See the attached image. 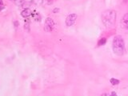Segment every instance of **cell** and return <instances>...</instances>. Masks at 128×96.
I'll return each mask as SVG.
<instances>
[{
    "instance_id": "cell-1",
    "label": "cell",
    "mask_w": 128,
    "mask_h": 96,
    "mask_svg": "<svg viewBox=\"0 0 128 96\" xmlns=\"http://www.w3.org/2000/svg\"><path fill=\"white\" fill-rule=\"evenodd\" d=\"M116 12L113 10H107L102 14V20L106 27L113 26L115 23Z\"/></svg>"
},
{
    "instance_id": "cell-2",
    "label": "cell",
    "mask_w": 128,
    "mask_h": 96,
    "mask_svg": "<svg viewBox=\"0 0 128 96\" xmlns=\"http://www.w3.org/2000/svg\"><path fill=\"white\" fill-rule=\"evenodd\" d=\"M113 51L117 55H122L125 50V44H124L123 38L120 35H117L113 40Z\"/></svg>"
},
{
    "instance_id": "cell-3",
    "label": "cell",
    "mask_w": 128,
    "mask_h": 96,
    "mask_svg": "<svg viewBox=\"0 0 128 96\" xmlns=\"http://www.w3.org/2000/svg\"><path fill=\"white\" fill-rule=\"evenodd\" d=\"M54 20L50 18H47L46 19V22H45V25H44V30L47 32H50L52 31L54 29Z\"/></svg>"
},
{
    "instance_id": "cell-4",
    "label": "cell",
    "mask_w": 128,
    "mask_h": 96,
    "mask_svg": "<svg viewBox=\"0 0 128 96\" xmlns=\"http://www.w3.org/2000/svg\"><path fill=\"white\" fill-rule=\"evenodd\" d=\"M76 18H77V14H70L66 18V25L67 26H70L74 23Z\"/></svg>"
},
{
    "instance_id": "cell-5",
    "label": "cell",
    "mask_w": 128,
    "mask_h": 96,
    "mask_svg": "<svg viewBox=\"0 0 128 96\" xmlns=\"http://www.w3.org/2000/svg\"><path fill=\"white\" fill-rule=\"evenodd\" d=\"M121 24H122V26L123 29L128 30V13L124 14V16L122 18Z\"/></svg>"
},
{
    "instance_id": "cell-6",
    "label": "cell",
    "mask_w": 128,
    "mask_h": 96,
    "mask_svg": "<svg viewBox=\"0 0 128 96\" xmlns=\"http://www.w3.org/2000/svg\"><path fill=\"white\" fill-rule=\"evenodd\" d=\"M31 14V11L30 9H25V10H23L22 12H21V15L22 16L23 18H26L28 17V16H30Z\"/></svg>"
},
{
    "instance_id": "cell-7",
    "label": "cell",
    "mask_w": 128,
    "mask_h": 96,
    "mask_svg": "<svg viewBox=\"0 0 128 96\" xmlns=\"http://www.w3.org/2000/svg\"><path fill=\"white\" fill-rule=\"evenodd\" d=\"M110 83L112 84V85L115 86V85H118V84L119 83V80L116 79V78H110Z\"/></svg>"
},
{
    "instance_id": "cell-8",
    "label": "cell",
    "mask_w": 128,
    "mask_h": 96,
    "mask_svg": "<svg viewBox=\"0 0 128 96\" xmlns=\"http://www.w3.org/2000/svg\"><path fill=\"white\" fill-rule=\"evenodd\" d=\"M106 38H101V39H100L99 41H98V46H102V45H104V44L106 43Z\"/></svg>"
},
{
    "instance_id": "cell-9",
    "label": "cell",
    "mask_w": 128,
    "mask_h": 96,
    "mask_svg": "<svg viewBox=\"0 0 128 96\" xmlns=\"http://www.w3.org/2000/svg\"><path fill=\"white\" fill-rule=\"evenodd\" d=\"M110 96H118L117 94H116V93L114 91H113V92H111V94H110Z\"/></svg>"
},
{
    "instance_id": "cell-10",
    "label": "cell",
    "mask_w": 128,
    "mask_h": 96,
    "mask_svg": "<svg viewBox=\"0 0 128 96\" xmlns=\"http://www.w3.org/2000/svg\"><path fill=\"white\" fill-rule=\"evenodd\" d=\"M101 96H110V94H106V93H104V94H102Z\"/></svg>"
},
{
    "instance_id": "cell-11",
    "label": "cell",
    "mask_w": 128,
    "mask_h": 96,
    "mask_svg": "<svg viewBox=\"0 0 128 96\" xmlns=\"http://www.w3.org/2000/svg\"><path fill=\"white\" fill-rule=\"evenodd\" d=\"M2 3H3L2 0H0V5H2Z\"/></svg>"
}]
</instances>
